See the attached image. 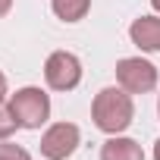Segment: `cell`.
Here are the masks:
<instances>
[{"mask_svg":"<svg viewBox=\"0 0 160 160\" xmlns=\"http://www.w3.org/2000/svg\"><path fill=\"white\" fill-rule=\"evenodd\" d=\"M91 116H94V126L107 135H116L122 129L132 126V116H135V107H132V98L126 88H104L98 91L94 104H91Z\"/></svg>","mask_w":160,"mask_h":160,"instance_id":"obj_1","label":"cell"},{"mask_svg":"<svg viewBox=\"0 0 160 160\" xmlns=\"http://www.w3.org/2000/svg\"><path fill=\"white\" fill-rule=\"evenodd\" d=\"M10 107L22 129H41L50 116V98L41 88H19L10 98Z\"/></svg>","mask_w":160,"mask_h":160,"instance_id":"obj_2","label":"cell"},{"mask_svg":"<svg viewBox=\"0 0 160 160\" xmlns=\"http://www.w3.org/2000/svg\"><path fill=\"white\" fill-rule=\"evenodd\" d=\"M116 82L129 94H148L157 88V66L141 57H126L116 63Z\"/></svg>","mask_w":160,"mask_h":160,"instance_id":"obj_3","label":"cell"},{"mask_svg":"<svg viewBox=\"0 0 160 160\" xmlns=\"http://www.w3.org/2000/svg\"><path fill=\"white\" fill-rule=\"evenodd\" d=\"M44 78L53 91H72L82 82V63L69 50H53L44 63Z\"/></svg>","mask_w":160,"mask_h":160,"instance_id":"obj_4","label":"cell"},{"mask_svg":"<svg viewBox=\"0 0 160 160\" xmlns=\"http://www.w3.org/2000/svg\"><path fill=\"white\" fill-rule=\"evenodd\" d=\"M78 126L75 122H53L44 135H41V154L47 160H66L75 148H78Z\"/></svg>","mask_w":160,"mask_h":160,"instance_id":"obj_5","label":"cell"},{"mask_svg":"<svg viewBox=\"0 0 160 160\" xmlns=\"http://www.w3.org/2000/svg\"><path fill=\"white\" fill-rule=\"evenodd\" d=\"M129 38L135 47L148 50V53H157L160 50V16H141L132 22L129 28Z\"/></svg>","mask_w":160,"mask_h":160,"instance_id":"obj_6","label":"cell"},{"mask_svg":"<svg viewBox=\"0 0 160 160\" xmlns=\"http://www.w3.org/2000/svg\"><path fill=\"white\" fill-rule=\"evenodd\" d=\"M101 160H144V151H141L138 141H132V138H116V135H113L110 141H104Z\"/></svg>","mask_w":160,"mask_h":160,"instance_id":"obj_7","label":"cell"},{"mask_svg":"<svg viewBox=\"0 0 160 160\" xmlns=\"http://www.w3.org/2000/svg\"><path fill=\"white\" fill-rule=\"evenodd\" d=\"M50 7L63 22H78L91 10V0H50Z\"/></svg>","mask_w":160,"mask_h":160,"instance_id":"obj_8","label":"cell"},{"mask_svg":"<svg viewBox=\"0 0 160 160\" xmlns=\"http://www.w3.org/2000/svg\"><path fill=\"white\" fill-rule=\"evenodd\" d=\"M16 129H22V126H19V119H16L13 107L0 101V141H3V138H10Z\"/></svg>","mask_w":160,"mask_h":160,"instance_id":"obj_9","label":"cell"},{"mask_svg":"<svg viewBox=\"0 0 160 160\" xmlns=\"http://www.w3.org/2000/svg\"><path fill=\"white\" fill-rule=\"evenodd\" d=\"M0 160H32V157L19 144H0Z\"/></svg>","mask_w":160,"mask_h":160,"instance_id":"obj_10","label":"cell"},{"mask_svg":"<svg viewBox=\"0 0 160 160\" xmlns=\"http://www.w3.org/2000/svg\"><path fill=\"white\" fill-rule=\"evenodd\" d=\"M3 98H7V75L0 72V101H3Z\"/></svg>","mask_w":160,"mask_h":160,"instance_id":"obj_11","label":"cell"},{"mask_svg":"<svg viewBox=\"0 0 160 160\" xmlns=\"http://www.w3.org/2000/svg\"><path fill=\"white\" fill-rule=\"evenodd\" d=\"M10 7H13V0H0V16H7Z\"/></svg>","mask_w":160,"mask_h":160,"instance_id":"obj_12","label":"cell"},{"mask_svg":"<svg viewBox=\"0 0 160 160\" xmlns=\"http://www.w3.org/2000/svg\"><path fill=\"white\" fill-rule=\"evenodd\" d=\"M154 160H160V138H157V144H154Z\"/></svg>","mask_w":160,"mask_h":160,"instance_id":"obj_13","label":"cell"},{"mask_svg":"<svg viewBox=\"0 0 160 160\" xmlns=\"http://www.w3.org/2000/svg\"><path fill=\"white\" fill-rule=\"evenodd\" d=\"M151 7H154V10H157V13H160V0H151Z\"/></svg>","mask_w":160,"mask_h":160,"instance_id":"obj_14","label":"cell"},{"mask_svg":"<svg viewBox=\"0 0 160 160\" xmlns=\"http://www.w3.org/2000/svg\"><path fill=\"white\" fill-rule=\"evenodd\" d=\"M157 110H160V104H157Z\"/></svg>","mask_w":160,"mask_h":160,"instance_id":"obj_15","label":"cell"}]
</instances>
